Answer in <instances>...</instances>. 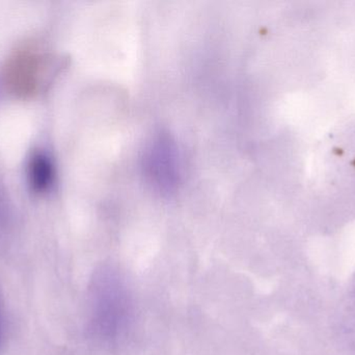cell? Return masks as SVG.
I'll return each mask as SVG.
<instances>
[{"label": "cell", "instance_id": "cell-2", "mask_svg": "<svg viewBox=\"0 0 355 355\" xmlns=\"http://www.w3.org/2000/svg\"><path fill=\"white\" fill-rule=\"evenodd\" d=\"M27 183L33 194L47 193L55 179V169L51 158L43 151H35L27 163Z\"/></svg>", "mask_w": 355, "mask_h": 355}, {"label": "cell", "instance_id": "cell-1", "mask_svg": "<svg viewBox=\"0 0 355 355\" xmlns=\"http://www.w3.org/2000/svg\"><path fill=\"white\" fill-rule=\"evenodd\" d=\"M50 56L35 45L14 50L6 58L3 83L8 93L20 99L37 97L49 79Z\"/></svg>", "mask_w": 355, "mask_h": 355}]
</instances>
